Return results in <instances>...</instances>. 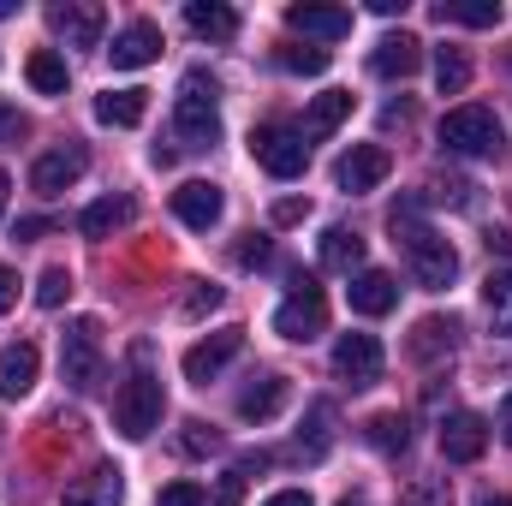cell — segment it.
<instances>
[{"mask_svg":"<svg viewBox=\"0 0 512 506\" xmlns=\"http://www.w3.org/2000/svg\"><path fill=\"white\" fill-rule=\"evenodd\" d=\"M0 18H12V0H0Z\"/></svg>","mask_w":512,"mask_h":506,"instance_id":"obj_49","label":"cell"},{"mask_svg":"<svg viewBox=\"0 0 512 506\" xmlns=\"http://www.w3.org/2000/svg\"><path fill=\"white\" fill-rule=\"evenodd\" d=\"M441 143L453 149V155H501V120H495V108H453L447 120H441Z\"/></svg>","mask_w":512,"mask_h":506,"instance_id":"obj_6","label":"cell"},{"mask_svg":"<svg viewBox=\"0 0 512 506\" xmlns=\"http://www.w3.org/2000/svg\"><path fill=\"white\" fill-rule=\"evenodd\" d=\"M387 173H393V155H387L382 143H352V149L334 161V185H340V191H352V197L376 191Z\"/></svg>","mask_w":512,"mask_h":506,"instance_id":"obj_9","label":"cell"},{"mask_svg":"<svg viewBox=\"0 0 512 506\" xmlns=\"http://www.w3.org/2000/svg\"><path fill=\"white\" fill-rule=\"evenodd\" d=\"M322 268L358 274V268H364V239H358L352 227H328V233H322Z\"/></svg>","mask_w":512,"mask_h":506,"instance_id":"obj_27","label":"cell"},{"mask_svg":"<svg viewBox=\"0 0 512 506\" xmlns=\"http://www.w3.org/2000/svg\"><path fill=\"white\" fill-rule=\"evenodd\" d=\"M286 24L298 36L340 42V36H352V6H316V0H304V6H286Z\"/></svg>","mask_w":512,"mask_h":506,"instance_id":"obj_16","label":"cell"},{"mask_svg":"<svg viewBox=\"0 0 512 506\" xmlns=\"http://www.w3.org/2000/svg\"><path fill=\"white\" fill-rule=\"evenodd\" d=\"M286 393H292V387H286V376H262L256 387H245V393H239V417H245V423H268V417H280Z\"/></svg>","mask_w":512,"mask_h":506,"instance_id":"obj_24","label":"cell"},{"mask_svg":"<svg viewBox=\"0 0 512 506\" xmlns=\"http://www.w3.org/2000/svg\"><path fill=\"white\" fill-rule=\"evenodd\" d=\"M126 501V483H120V471L114 465H96V471H84L78 483H66V495L60 506H120Z\"/></svg>","mask_w":512,"mask_h":506,"instance_id":"obj_17","label":"cell"},{"mask_svg":"<svg viewBox=\"0 0 512 506\" xmlns=\"http://www.w3.org/2000/svg\"><path fill=\"white\" fill-rule=\"evenodd\" d=\"M221 209H227V197H221V185H209V179H185V185L173 191V215H179L191 233H209V227L221 221Z\"/></svg>","mask_w":512,"mask_h":506,"instance_id":"obj_12","label":"cell"},{"mask_svg":"<svg viewBox=\"0 0 512 506\" xmlns=\"http://www.w3.org/2000/svg\"><path fill=\"white\" fill-rule=\"evenodd\" d=\"M364 441H370L376 453H387V459H399V453L411 447V423H405L399 411H376V417L364 423Z\"/></svg>","mask_w":512,"mask_h":506,"instance_id":"obj_28","label":"cell"},{"mask_svg":"<svg viewBox=\"0 0 512 506\" xmlns=\"http://www.w3.org/2000/svg\"><path fill=\"white\" fill-rule=\"evenodd\" d=\"M328 447H334V405L316 399V405H310V441H298V453H304V459H322Z\"/></svg>","mask_w":512,"mask_h":506,"instance_id":"obj_32","label":"cell"},{"mask_svg":"<svg viewBox=\"0 0 512 506\" xmlns=\"http://www.w3.org/2000/svg\"><path fill=\"white\" fill-rule=\"evenodd\" d=\"M304 215H310V203H304V197H280V203H274V227H298Z\"/></svg>","mask_w":512,"mask_h":506,"instance_id":"obj_39","label":"cell"},{"mask_svg":"<svg viewBox=\"0 0 512 506\" xmlns=\"http://www.w3.org/2000/svg\"><path fill=\"white\" fill-rule=\"evenodd\" d=\"M6 197H12V179L0 173V215H6Z\"/></svg>","mask_w":512,"mask_h":506,"instance_id":"obj_47","label":"cell"},{"mask_svg":"<svg viewBox=\"0 0 512 506\" xmlns=\"http://www.w3.org/2000/svg\"><path fill=\"white\" fill-rule=\"evenodd\" d=\"M60 376H66L72 393H90L102 381V328L90 316H78L66 328V340H60Z\"/></svg>","mask_w":512,"mask_h":506,"instance_id":"obj_5","label":"cell"},{"mask_svg":"<svg viewBox=\"0 0 512 506\" xmlns=\"http://www.w3.org/2000/svg\"><path fill=\"white\" fill-rule=\"evenodd\" d=\"M340 506H358V501H340Z\"/></svg>","mask_w":512,"mask_h":506,"instance_id":"obj_50","label":"cell"},{"mask_svg":"<svg viewBox=\"0 0 512 506\" xmlns=\"http://www.w3.org/2000/svg\"><path fill=\"white\" fill-rule=\"evenodd\" d=\"M346 298H352L358 316H387L399 304V286H393V274H382V268H358L352 286H346Z\"/></svg>","mask_w":512,"mask_h":506,"instance_id":"obj_18","label":"cell"},{"mask_svg":"<svg viewBox=\"0 0 512 506\" xmlns=\"http://www.w3.org/2000/svg\"><path fill=\"white\" fill-rule=\"evenodd\" d=\"M441 501H447V489H441V483H417V489L405 495V506H441Z\"/></svg>","mask_w":512,"mask_h":506,"instance_id":"obj_42","label":"cell"},{"mask_svg":"<svg viewBox=\"0 0 512 506\" xmlns=\"http://www.w3.org/2000/svg\"><path fill=\"white\" fill-rule=\"evenodd\" d=\"M143 114H149V90H108V96H96V120L102 126H143Z\"/></svg>","mask_w":512,"mask_h":506,"instance_id":"obj_26","label":"cell"},{"mask_svg":"<svg viewBox=\"0 0 512 506\" xmlns=\"http://www.w3.org/2000/svg\"><path fill=\"white\" fill-rule=\"evenodd\" d=\"M483 304H489V316H495V322L512 334V268L489 274V286H483Z\"/></svg>","mask_w":512,"mask_h":506,"instance_id":"obj_33","label":"cell"},{"mask_svg":"<svg viewBox=\"0 0 512 506\" xmlns=\"http://www.w3.org/2000/svg\"><path fill=\"white\" fill-rule=\"evenodd\" d=\"M435 90H441V96H465V90H471V60H465V48H435Z\"/></svg>","mask_w":512,"mask_h":506,"instance_id":"obj_30","label":"cell"},{"mask_svg":"<svg viewBox=\"0 0 512 506\" xmlns=\"http://www.w3.org/2000/svg\"><path fill=\"white\" fill-rule=\"evenodd\" d=\"M239 352H245V328H221V334L197 340V346L185 352V381H191V387H209Z\"/></svg>","mask_w":512,"mask_h":506,"instance_id":"obj_11","label":"cell"},{"mask_svg":"<svg viewBox=\"0 0 512 506\" xmlns=\"http://www.w3.org/2000/svg\"><path fill=\"white\" fill-rule=\"evenodd\" d=\"M262 506H316V501H310L304 489H280V495H268Z\"/></svg>","mask_w":512,"mask_h":506,"instance_id":"obj_44","label":"cell"},{"mask_svg":"<svg viewBox=\"0 0 512 506\" xmlns=\"http://www.w3.org/2000/svg\"><path fill=\"white\" fill-rule=\"evenodd\" d=\"M84 167H90V149H84V143H60V149L36 155L30 191H36V197H60V191H72V185L84 179Z\"/></svg>","mask_w":512,"mask_h":506,"instance_id":"obj_8","label":"cell"},{"mask_svg":"<svg viewBox=\"0 0 512 506\" xmlns=\"http://www.w3.org/2000/svg\"><path fill=\"white\" fill-rule=\"evenodd\" d=\"M346 120H352V90H322L310 102V114H304V137H328V131H340Z\"/></svg>","mask_w":512,"mask_h":506,"instance_id":"obj_25","label":"cell"},{"mask_svg":"<svg viewBox=\"0 0 512 506\" xmlns=\"http://www.w3.org/2000/svg\"><path fill=\"white\" fill-rule=\"evenodd\" d=\"M48 24L66 36V48H96V42H102L108 12H102L96 0H66V6H54V12H48Z\"/></svg>","mask_w":512,"mask_h":506,"instance_id":"obj_14","label":"cell"},{"mask_svg":"<svg viewBox=\"0 0 512 506\" xmlns=\"http://www.w3.org/2000/svg\"><path fill=\"white\" fill-rule=\"evenodd\" d=\"M36 370H42L36 346H30V340H12V346L0 352V399H24V393L36 387Z\"/></svg>","mask_w":512,"mask_h":506,"instance_id":"obj_19","label":"cell"},{"mask_svg":"<svg viewBox=\"0 0 512 506\" xmlns=\"http://www.w3.org/2000/svg\"><path fill=\"white\" fill-rule=\"evenodd\" d=\"M274 60H280L286 72H304V78H316V72H328V60H334V54H328V48H280Z\"/></svg>","mask_w":512,"mask_h":506,"instance_id":"obj_34","label":"cell"},{"mask_svg":"<svg viewBox=\"0 0 512 506\" xmlns=\"http://www.w3.org/2000/svg\"><path fill=\"white\" fill-rule=\"evenodd\" d=\"M12 304H18V274H12V268L0 262V316H6Z\"/></svg>","mask_w":512,"mask_h":506,"instance_id":"obj_43","label":"cell"},{"mask_svg":"<svg viewBox=\"0 0 512 506\" xmlns=\"http://www.w3.org/2000/svg\"><path fill=\"white\" fill-rule=\"evenodd\" d=\"M501 441L512 447V393H507V405H501Z\"/></svg>","mask_w":512,"mask_h":506,"instance_id":"obj_46","label":"cell"},{"mask_svg":"<svg viewBox=\"0 0 512 506\" xmlns=\"http://www.w3.org/2000/svg\"><path fill=\"white\" fill-rule=\"evenodd\" d=\"M245 501V471H227L221 489H215V506H239Z\"/></svg>","mask_w":512,"mask_h":506,"instance_id":"obj_41","label":"cell"},{"mask_svg":"<svg viewBox=\"0 0 512 506\" xmlns=\"http://www.w3.org/2000/svg\"><path fill=\"white\" fill-rule=\"evenodd\" d=\"M221 84L203 72V66H191L185 78H179V96H173V126L179 137L191 143V149H209L215 137H221Z\"/></svg>","mask_w":512,"mask_h":506,"instance_id":"obj_3","label":"cell"},{"mask_svg":"<svg viewBox=\"0 0 512 506\" xmlns=\"http://www.w3.org/2000/svg\"><path fill=\"white\" fill-rule=\"evenodd\" d=\"M108 60H114V72H137V66L161 60V24H149V18H131L126 30L114 36Z\"/></svg>","mask_w":512,"mask_h":506,"instance_id":"obj_15","label":"cell"},{"mask_svg":"<svg viewBox=\"0 0 512 506\" xmlns=\"http://www.w3.org/2000/svg\"><path fill=\"white\" fill-rule=\"evenodd\" d=\"M441 453H447L453 465H477V459L489 453V423H483L477 411H453V417L441 423Z\"/></svg>","mask_w":512,"mask_h":506,"instance_id":"obj_13","label":"cell"},{"mask_svg":"<svg viewBox=\"0 0 512 506\" xmlns=\"http://www.w3.org/2000/svg\"><path fill=\"white\" fill-rule=\"evenodd\" d=\"M209 447H221V435L209 423H185V453H209Z\"/></svg>","mask_w":512,"mask_h":506,"instance_id":"obj_40","label":"cell"},{"mask_svg":"<svg viewBox=\"0 0 512 506\" xmlns=\"http://www.w3.org/2000/svg\"><path fill=\"white\" fill-rule=\"evenodd\" d=\"M453 340H459V322H453V316H423V322L411 328V358H417V364H441V358L453 352Z\"/></svg>","mask_w":512,"mask_h":506,"instance_id":"obj_21","label":"cell"},{"mask_svg":"<svg viewBox=\"0 0 512 506\" xmlns=\"http://www.w3.org/2000/svg\"><path fill=\"white\" fill-rule=\"evenodd\" d=\"M155 506H209V495H203L191 477H179V483H167V489L155 495Z\"/></svg>","mask_w":512,"mask_h":506,"instance_id":"obj_37","label":"cell"},{"mask_svg":"<svg viewBox=\"0 0 512 506\" xmlns=\"http://www.w3.org/2000/svg\"><path fill=\"white\" fill-rule=\"evenodd\" d=\"M393 233L405 239V262H411V280L423 286V292H441V286H453V274H459V251L435 233V227H423L411 209H393ZM393 239V245H399Z\"/></svg>","mask_w":512,"mask_h":506,"instance_id":"obj_1","label":"cell"},{"mask_svg":"<svg viewBox=\"0 0 512 506\" xmlns=\"http://www.w3.org/2000/svg\"><path fill=\"white\" fill-rule=\"evenodd\" d=\"M417 66H423V42L405 36V30H399V36H382L376 54H370V72H376V78H411Z\"/></svg>","mask_w":512,"mask_h":506,"instance_id":"obj_20","label":"cell"},{"mask_svg":"<svg viewBox=\"0 0 512 506\" xmlns=\"http://www.w3.org/2000/svg\"><path fill=\"white\" fill-rule=\"evenodd\" d=\"M239 262H245V268H262V262H268V245H262V239H256V245H239Z\"/></svg>","mask_w":512,"mask_h":506,"instance_id":"obj_45","label":"cell"},{"mask_svg":"<svg viewBox=\"0 0 512 506\" xmlns=\"http://www.w3.org/2000/svg\"><path fill=\"white\" fill-rule=\"evenodd\" d=\"M441 24H471V30H495L501 24V0H441L435 6Z\"/></svg>","mask_w":512,"mask_h":506,"instance_id":"obj_29","label":"cell"},{"mask_svg":"<svg viewBox=\"0 0 512 506\" xmlns=\"http://www.w3.org/2000/svg\"><path fill=\"white\" fill-rule=\"evenodd\" d=\"M72 298V274L66 268H42V280H36V304L42 310H60Z\"/></svg>","mask_w":512,"mask_h":506,"instance_id":"obj_35","label":"cell"},{"mask_svg":"<svg viewBox=\"0 0 512 506\" xmlns=\"http://www.w3.org/2000/svg\"><path fill=\"white\" fill-rule=\"evenodd\" d=\"M179 310H185V316H209V310H221V286H215V280H191L185 298H179Z\"/></svg>","mask_w":512,"mask_h":506,"instance_id":"obj_36","label":"cell"},{"mask_svg":"<svg viewBox=\"0 0 512 506\" xmlns=\"http://www.w3.org/2000/svg\"><path fill=\"white\" fill-rule=\"evenodd\" d=\"M143 358H149V346H137V370L120 381V393H114V429L126 435V441H149L155 429H161V376L155 370H143Z\"/></svg>","mask_w":512,"mask_h":506,"instance_id":"obj_2","label":"cell"},{"mask_svg":"<svg viewBox=\"0 0 512 506\" xmlns=\"http://www.w3.org/2000/svg\"><path fill=\"white\" fill-rule=\"evenodd\" d=\"M251 155H256V167L274 173V179H298L310 167V143H304V131H292V126H256Z\"/></svg>","mask_w":512,"mask_h":506,"instance_id":"obj_7","label":"cell"},{"mask_svg":"<svg viewBox=\"0 0 512 506\" xmlns=\"http://www.w3.org/2000/svg\"><path fill=\"white\" fill-rule=\"evenodd\" d=\"M477 506H512V495H483Z\"/></svg>","mask_w":512,"mask_h":506,"instance_id":"obj_48","label":"cell"},{"mask_svg":"<svg viewBox=\"0 0 512 506\" xmlns=\"http://www.w3.org/2000/svg\"><path fill=\"white\" fill-rule=\"evenodd\" d=\"M131 215H137V203H131V197H96V203L78 215V233H84V239H108L114 227H126Z\"/></svg>","mask_w":512,"mask_h":506,"instance_id":"obj_23","label":"cell"},{"mask_svg":"<svg viewBox=\"0 0 512 506\" xmlns=\"http://www.w3.org/2000/svg\"><path fill=\"white\" fill-rule=\"evenodd\" d=\"M382 340L376 334H340V346H334V376L352 381V387H376L382 381Z\"/></svg>","mask_w":512,"mask_h":506,"instance_id":"obj_10","label":"cell"},{"mask_svg":"<svg viewBox=\"0 0 512 506\" xmlns=\"http://www.w3.org/2000/svg\"><path fill=\"white\" fill-rule=\"evenodd\" d=\"M185 24H191L203 42H233V36H239V12L221 6V0H191V6H185Z\"/></svg>","mask_w":512,"mask_h":506,"instance_id":"obj_22","label":"cell"},{"mask_svg":"<svg viewBox=\"0 0 512 506\" xmlns=\"http://www.w3.org/2000/svg\"><path fill=\"white\" fill-rule=\"evenodd\" d=\"M24 131H30V120H24L12 102H0V149H6V143H18Z\"/></svg>","mask_w":512,"mask_h":506,"instance_id":"obj_38","label":"cell"},{"mask_svg":"<svg viewBox=\"0 0 512 506\" xmlns=\"http://www.w3.org/2000/svg\"><path fill=\"white\" fill-rule=\"evenodd\" d=\"M322 328H328V298H322L316 280H298L292 298H280V310H274V334L292 340V346H310Z\"/></svg>","mask_w":512,"mask_h":506,"instance_id":"obj_4","label":"cell"},{"mask_svg":"<svg viewBox=\"0 0 512 506\" xmlns=\"http://www.w3.org/2000/svg\"><path fill=\"white\" fill-rule=\"evenodd\" d=\"M24 72H30V90H36V96H66V60H60L54 48H36Z\"/></svg>","mask_w":512,"mask_h":506,"instance_id":"obj_31","label":"cell"}]
</instances>
